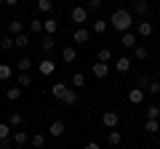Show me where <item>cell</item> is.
Returning <instances> with one entry per match:
<instances>
[{"instance_id": "6da1fadb", "label": "cell", "mask_w": 160, "mask_h": 149, "mask_svg": "<svg viewBox=\"0 0 160 149\" xmlns=\"http://www.w3.org/2000/svg\"><path fill=\"white\" fill-rule=\"evenodd\" d=\"M112 29L115 32H131V27H133V13L131 11H126V8H118V11H112Z\"/></svg>"}, {"instance_id": "7a4b0ae2", "label": "cell", "mask_w": 160, "mask_h": 149, "mask_svg": "<svg viewBox=\"0 0 160 149\" xmlns=\"http://www.w3.org/2000/svg\"><path fill=\"white\" fill-rule=\"evenodd\" d=\"M88 16H91V11H88L86 6H78V8H72V11H69V19H72L75 24H86Z\"/></svg>"}, {"instance_id": "3957f363", "label": "cell", "mask_w": 160, "mask_h": 149, "mask_svg": "<svg viewBox=\"0 0 160 149\" xmlns=\"http://www.w3.org/2000/svg\"><path fill=\"white\" fill-rule=\"evenodd\" d=\"M102 123H104V128H109V131H112V128L120 125V115L109 109V112H104V115H102Z\"/></svg>"}, {"instance_id": "277c9868", "label": "cell", "mask_w": 160, "mask_h": 149, "mask_svg": "<svg viewBox=\"0 0 160 149\" xmlns=\"http://www.w3.org/2000/svg\"><path fill=\"white\" fill-rule=\"evenodd\" d=\"M38 72H40V74H46V77H48V74H53V72H56V64H53V59L46 56L43 61H38Z\"/></svg>"}, {"instance_id": "5b68a950", "label": "cell", "mask_w": 160, "mask_h": 149, "mask_svg": "<svg viewBox=\"0 0 160 149\" xmlns=\"http://www.w3.org/2000/svg\"><path fill=\"white\" fill-rule=\"evenodd\" d=\"M64 133H67V123L64 120H53L51 125H48V136L59 138V136H64Z\"/></svg>"}, {"instance_id": "8992f818", "label": "cell", "mask_w": 160, "mask_h": 149, "mask_svg": "<svg viewBox=\"0 0 160 149\" xmlns=\"http://www.w3.org/2000/svg\"><path fill=\"white\" fill-rule=\"evenodd\" d=\"M67 91H69V85L64 80H59V83H53V85H51V96L56 99V101H62V99L67 96Z\"/></svg>"}, {"instance_id": "52a82bcc", "label": "cell", "mask_w": 160, "mask_h": 149, "mask_svg": "<svg viewBox=\"0 0 160 149\" xmlns=\"http://www.w3.org/2000/svg\"><path fill=\"white\" fill-rule=\"evenodd\" d=\"M91 40V32H88V29H83V27H78L72 32V43H78V46H86V43Z\"/></svg>"}, {"instance_id": "ba28073f", "label": "cell", "mask_w": 160, "mask_h": 149, "mask_svg": "<svg viewBox=\"0 0 160 149\" xmlns=\"http://www.w3.org/2000/svg\"><path fill=\"white\" fill-rule=\"evenodd\" d=\"M120 46H123V48H128V51H133V48L139 46L136 35H133V32H123V35H120Z\"/></svg>"}, {"instance_id": "9c48e42d", "label": "cell", "mask_w": 160, "mask_h": 149, "mask_svg": "<svg viewBox=\"0 0 160 149\" xmlns=\"http://www.w3.org/2000/svg\"><path fill=\"white\" fill-rule=\"evenodd\" d=\"M144 96H147V91H142V88H136V85L128 91V101L136 104V107H139V104H144Z\"/></svg>"}, {"instance_id": "30bf717a", "label": "cell", "mask_w": 160, "mask_h": 149, "mask_svg": "<svg viewBox=\"0 0 160 149\" xmlns=\"http://www.w3.org/2000/svg\"><path fill=\"white\" fill-rule=\"evenodd\" d=\"M91 72H93V77H99V80H104V77L109 74V64H104V61H96V64L91 67Z\"/></svg>"}, {"instance_id": "8fae6325", "label": "cell", "mask_w": 160, "mask_h": 149, "mask_svg": "<svg viewBox=\"0 0 160 149\" xmlns=\"http://www.w3.org/2000/svg\"><path fill=\"white\" fill-rule=\"evenodd\" d=\"M152 32H155L152 22H139V24H136V35H139V37H149Z\"/></svg>"}, {"instance_id": "7c38bea8", "label": "cell", "mask_w": 160, "mask_h": 149, "mask_svg": "<svg viewBox=\"0 0 160 149\" xmlns=\"http://www.w3.org/2000/svg\"><path fill=\"white\" fill-rule=\"evenodd\" d=\"M43 32H46V35H56L59 32V22H56V19H51V16L43 19Z\"/></svg>"}, {"instance_id": "4fadbf2b", "label": "cell", "mask_w": 160, "mask_h": 149, "mask_svg": "<svg viewBox=\"0 0 160 149\" xmlns=\"http://www.w3.org/2000/svg\"><path fill=\"white\" fill-rule=\"evenodd\" d=\"M131 59H128V56H118V59H115V69H118V72H128V69H131Z\"/></svg>"}, {"instance_id": "5bb4252c", "label": "cell", "mask_w": 160, "mask_h": 149, "mask_svg": "<svg viewBox=\"0 0 160 149\" xmlns=\"http://www.w3.org/2000/svg\"><path fill=\"white\" fill-rule=\"evenodd\" d=\"M22 32H24V24L19 22V19H11V22H8V35L16 37V35H22Z\"/></svg>"}, {"instance_id": "9a60e30c", "label": "cell", "mask_w": 160, "mask_h": 149, "mask_svg": "<svg viewBox=\"0 0 160 149\" xmlns=\"http://www.w3.org/2000/svg\"><path fill=\"white\" fill-rule=\"evenodd\" d=\"M133 13L147 16V13H149V0H136V3H133Z\"/></svg>"}, {"instance_id": "2e32d148", "label": "cell", "mask_w": 160, "mask_h": 149, "mask_svg": "<svg viewBox=\"0 0 160 149\" xmlns=\"http://www.w3.org/2000/svg\"><path fill=\"white\" fill-rule=\"evenodd\" d=\"M107 141H109V147H120V141H123V133H120L118 128H112V131L107 133Z\"/></svg>"}, {"instance_id": "e0dca14e", "label": "cell", "mask_w": 160, "mask_h": 149, "mask_svg": "<svg viewBox=\"0 0 160 149\" xmlns=\"http://www.w3.org/2000/svg\"><path fill=\"white\" fill-rule=\"evenodd\" d=\"M11 141L16 144V147H24V144H27V131L16 128V131H13V136H11Z\"/></svg>"}, {"instance_id": "ac0fdd59", "label": "cell", "mask_w": 160, "mask_h": 149, "mask_svg": "<svg viewBox=\"0 0 160 149\" xmlns=\"http://www.w3.org/2000/svg\"><path fill=\"white\" fill-rule=\"evenodd\" d=\"M62 59H64L67 64L78 61V51H75V46H67V48H64V51H62Z\"/></svg>"}, {"instance_id": "d6986e66", "label": "cell", "mask_w": 160, "mask_h": 149, "mask_svg": "<svg viewBox=\"0 0 160 149\" xmlns=\"http://www.w3.org/2000/svg\"><path fill=\"white\" fill-rule=\"evenodd\" d=\"M40 48H43L46 53H51L53 48H56V37H53V35H46V37H43V43H40Z\"/></svg>"}, {"instance_id": "ffe728a7", "label": "cell", "mask_w": 160, "mask_h": 149, "mask_svg": "<svg viewBox=\"0 0 160 149\" xmlns=\"http://www.w3.org/2000/svg\"><path fill=\"white\" fill-rule=\"evenodd\" d=\"M109 29V19H96V22H93V32L96 35H104Z\"/></svg>"}, {"instance_id": "44dd1931", "label": "cell", "mask_w": 160, "mask_h": 149, "mask_svg": "<svg viewBox=\"0 0 160 149\" xmlns=\"http://www.w3.org/2000/svg\"><path fill=\"white\" fill-rule=\"evenodd\" d=\"M144 133H160V120H144Z\"/></svg>"}, {"instance_id": "7402d4cb", "label": "cell", "mask_w": 160, "mask_h": 149, "mask_svg": "<svg viewBox=\"0 0 160 149\" xmlns=\"http://www.w3.org/2000/svg\"><path fill=\"white\" fill-rule=\"evenodd\" d=\"M32 59H29V56H22V59H19V61H16V67H19V72H29V69H32Z\"/></svg>"}, {"instance_id": "603a6c76", "label": "cell", "mask_w": 160, "mask_h": 149, "mask_svg": "<svg viewBox=\"0 0 160 149\" xmlns=\"http://www.w3.org/2000/svg\"><path fill=\"white\" fill-rule=\"evenodd\" d=\"M6 99H8V101H19V99H22V88H19V85H11V88L6 91Z\"/></svg>"}, {"instance_id": "cb8c5ba5", "label": "cell", "mask_w": 160, "mask_h": 149, "mask_svg": "<svg viewBox=\"0 0 160 149\" xmlns=\"http://www.w3.org/2000/svg\"><path fill=\"white\" fill-rule=\"evenodd\" d=\"M13 43H16V48H22V51H27V46H29V37H27V32L16 35V37H13Z\"/></svg>"}, {"instance_id": "d4e9b609", "label": "cell", "mask_w": 160, "mask_h": 149, "mask_svg": "<svg viewBox=\"0 0 160 149\" xmlns=\"http://www.w3.org/2000/svg\"><path fill=\"white\" fill-rule=\"evenodd\" d=\"M62 104H67V107H72V104H78V91H75V88H69V91H67V96L62 99Z\"/></svg>"}, {"instance_id": "484cf974", "label": "cell", "mask_w": 160, "mask_h": 149, "mask_svg": "<svg viewBox=\"0 0 160 149\" xmlns=\"http://www.w3.org/2000/svg\"><path fill=\"white\" fill-rule=\"evenodd\" d=\"M11 74H13V69L8 67V64H0V83H8Z\"/></svg>"}, {"instance_id": "4316f807", "label": "cell", "mask_w": 160, "mask_h": 149, "mask_svg": "<svg viewBox=\"0 0 160 149\" xmlns=\"http://www.w3.org/2000/svg\"><path fill=\"white\" fill-rule=\"evenodd\" d=\"M13 136V128L8 125V123H0V141H6V138Z\"/></svg>"}, {"instance_id": "83f0119b", "label": "cell", "mask_w": 160, "mask_h": 149, "mask_svg": "<svg viewBox=\"0 0 160 149\" xmlns=\"http://www.w3.org/2000/svg\"><path fill=\"white\" fill-rule=\"evenodd\" d=\"M38 11L40 13H51L53 11V0H38Z\"/></svg>"}, {"instance_id": "f1b7e54d", "label": "cell", "mask_w": 160, "mask_h": 149, "mask_svg": "<svg viewBox=\"0 0 160 149\" xmlns=\"http://www.w3.org/2000/svg\"><path fill=\"white\" fill-rule=\"evenodd\" d=\"M96 56H99V61L109 64V61H112V48H99V53H96Z\"/></svg>"}, {"instance_id": "f546056e", "label": "cell", "mask_w": 160, "mask_h": 149, "mask_svg": "<svg viewBox=\"0 0 160 149\" xmlns=\"http://www.w3.org/2000/svg\"><path fill=\"white\" fill-rule=\"evenodd\" d=\"M16 85H19V88L32 85V77H29V72H22V74H19V77H16Z\"/></svg>"}, {"instance_id": "4dcf8cb0", "label": "cell", "mask_w": 160, "mask_h": 149, "mask_svg": "<svg viewBox=\"0 0 160 149\" xmlns=\"http://www.w3.org/2000/svg\"><path fill=\"white\" fill-rule=\"evenodd\" d=\"M147 56H149V51H147L144 46H136V48H133V59H136V61H144Z\"/></svg>"}, {"instance_id": "1f68e13d", "label": "cell", "mask_w": 160, "mask_h": 149, "mask_svg": "<svg viewBox=\"0 0 160 149\" xmlns=\"http://www.w3.org/2000/svg\"><path fill=\"white\" fill-rule=\"evenodd\" d=\"M0 48H3V51H11V48H16V43H13L11 35H3V40H0Z\"/></svg>"}, {"instance_id": "d6a6232c", "label": "cell", "mask_w": 160, "mask_h": 149, "mask_svg": "<svg viewBox=\"0 0 160 149\" xmlns=\"http://www.w3.org/2000/svg\"><path fill=\"white\" fill-rule=\"evenodd\" d=\"M83 85H86V74H83V72H75L72 74V88H83Z\"/></svg>"}, {"instance_id": "836d02e7", "label": "cell", "mask_w": 160, "mask_h": 149, "mask_svg": "<svg viewBox=\"0 0 160 149\" xmlns=\"http://www.w3.org/2000/svg\"><path fill=\"white\" fill-rule=\"evenodd\" d=\"M29 144H32L35 149H40V147H46V136H43V133H35V136L29 138Z\"/></svg>"}, {"instance_id": "e575fe53", "label": "cell", "mask_w": 160, "mask_h": 149, "mask_svg": "<svg viewBox=\"0 0 160 149\" xmlns=\"http://www.w3.org/2000/svg\"><path fill=\"white\" fill-rule=\"evenodd\" d=\"M8 125H11V128H22V125H24V117L16 112V115H11V117H8Z\"/></svg>"}, {"instance_id": "d590c367", "label": "cell", "mask_w": 160, "mask_h": 149, "mask_svg": "<svg viewBox=\"0 0 160 149\" xmlns=\"http://www.w3.org/2000/svg\"><path fill=\"white\" fill-rule=\"evenodd\" d=\"M147 120H160V107H147Z\"/></svg>"}, {"instance_id": "8d00e7d4", "label": "cell", "mask_w": 160, "mask_h": 149, "mask_svg": "<svg viewBox=\"0 0 160 149\" xmlns=\"http://www.w3.org/2000/svg\"><path fill=\"white\" fill-rule=\"evenodd\" d=\"M29 32H43V19H29Z\"/></svg>"}, {"instance_id": "74e56055", "label": "cell", "mask_w": 160, "mask_h": 149, "mask_svg": "<svg viewBox=\"0 0 160 149\" xmlns=\"http://www.w3.org/2000/svg\"><path fill=\"white\" fill-rule=\"evenodd\" d=\"M147 93L158 96V93H160V80H149V85H147Z\"/></svg>"}, {"instance_id": "f35d334b", "label": "cell", "mask_w": 160, "mask_h": 149, "mask_svg": "<svg viewBox=\"0 0 160 149\" xmlns=\"http://www.w3.org/2000/svg\"><path fill=\"white\" fill-rule=\"evenodd\" d=\"M102 6H104V0H88V3H86V8H88V11H99Z\"/></svg>"}, {"instance_id": "ab89813d", "label": "cell", "mask_w": 160, "mask_h": 149, "mask_svg": "<svg viewBox=\"0 0 160 149\" xmlns=\"http://www.w3.org/2000/svg\"><path fill=\"white\" fill-rule=\"evenodd\" d=\"M147 85H149V80L144 77V74H142V77H136V88H142V91H147Z\"/></svg>"}, {"instance_id": "60d3db41", "label": "cell", "mask_w": 160, "mask_h": 149, "mask_svg": "<svg viewBox=\"0 0 160 149\" xmlns=\"http://www.w3.org/2000/svg\"><path fill=\"white\" fill-rule=\"evenodd\" d=\"M86 149H102V147H99L96 141H88V144H86Z\"/></svg>"}, {"instance_id": "b9f144b4", "label": "cell", "mask_w": 160, "mask_h": 149, "mask_svg": "<svg viewBox=\"0 0 160 149\" xmlns=\"http://www.w3.org/2000/svg\"><path fill=\"white\" fill-rule=\"evenodd\" d=\"M16 3H19V0H6V6H8V8H11V6H16Z\"/></svg>"}, {"instance_id": "7bdbcfd3", "label": "cell", "mask_w": 160, "mask_h": 149, "mask_svg": "<svg viewBox=\"0 0 160 149\" xmlns=\"http://www.w3.org/2000/svg\"><path fill=\"white\" fill-rule=\"evenodd\" d=\"M0 6H6V0H0Z\"/></svg>"}, {"instance_id": "ee69618b", "label": "cell", "mask_w": 160, "mask_h": 149, "mask_svg": "<svg viewBox=\"0 0 160 149\" xmlns=\"http://www.w3.org/2000/svg\"><path fill=\"white\" fill-rule=\"evenodd\" d=\"M158 80H160V69H158Z\"/></svg>"}, {"instance_id": "f6af8a7d", "label": "cell", "mask_w": 160, "mask_h": 149, "mask_svg": "<svg viewBox=\"0 0 160 149\" xmlns=\"http://www.w3.org/2000/svg\"><path fill=\"white\" fill-rule=\"evenodd\" d=\"M158 6H160V0H158Z\"/></svg>"}]
</instances>
